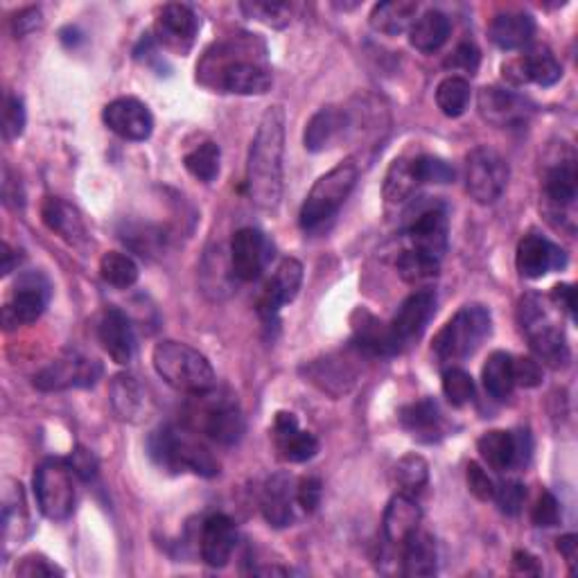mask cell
I'll list each match as a JSON object with an SVG mask.
<instances>
[{"label":"cell","mask_w":578,"mask_h":578,"mask_svg":"<svg viewBox=\"0 0 578 578\" xmlns=\"http://www.w3.org/2000/svg\"><path fill=\"white\" fill-rule=\"evenodd\" d=\"M263 55H255V39L215 44L200 61L197 80L221 93L265 95L274 80Z\"/></svg>","instance_id":"obj_1"},{"label":"cell","mask_w":578,"mask_h":578,"mask_svg":"<svg viewBox=\"0 0 578 578\" xmlns=\"http://www.w3.org/2000/svg\"><path fill=\"white\" fill-rule=\"evenodd\" d=\"M282 158H285V111L269 107L249 147L246 190L251 202L265 213H276L282 200Z\"/></svg>","instance_id":"obj_2"},{"label":"cell","mask_w":578,"mask_h":578,"mask_svg":"<svg viewBox=\"0 0 578 578\" xmlns=\"http://www.w3.org/2000/svg\"><path fill=\"white\" fill-rule=\"evenodd\" d=\"M152 364L158 377L188 396H204L217 387L210 362L188 344L166 339L154 346Z\"/></svg>","instance_id":"obj_3"},{"label":"cell","mask_w":578,"mask_h":578,"mask_svg":"<svg viewBox=\"0 0 578 578\" xmlns=\"http://www.w3.org/2000/svg\"><path fill=\"white\" fill-rule=\"evenodd\" d=\"M493 333V316L491 310L470 303L463 305L447 324L438 330L434 337L432 350L436 360L443 366H455L468 358H472L474 352L481 348Z\"/></svg>","instance_id":"obj_4"},{"label":"cell","mask_w":578,"mask_h":578,"mask_svg":"<svg viewBox=\"0 0 578 578\" xmlns=\"http://www.w3.org/2000/svg\"><path fill=\"white\" fill-rule=\"evenodd\" d=\"M518 321L538 362L552 369H565L569 364V344L563 326L552 318L547 299H542L540 294L522 297L518 305Z\"/></svg>","instance_id":"obj_5"},{"label":"cell","mask_w":578,"mask_h":578,"mask_svg":"<svg viewBox=\"0 0 578 578\" xmlns=\"http://www.w3.org/2000/svg\"><path fill=\"white\" fill-rule=\"evenodd\" d=\"M147 449L152 461L168 472H195L200 477H215L219 472V463L210 455V449L192 438L188 432L164 425L152 432L147 441Z\"/></svg>","instance_id":"obj_6"},{"label":"cell","mask_w":578,"mask_h":578,"mask_svg":"<svg viewBox=\"0 0 578 578\" xmlns=\"http://www.w3.org/2000/svg\"><path fill=\"white\" fill-rule=\"evenodd\" d=\"M360 179V168L356 160H344L337 168L318 177V181L308 192L301 208V227L308 233L321 231L339 213L344 202Z\"/></svg>","instance_id":"obj_7"},{"label":"cell","mask_w":578,"mask_h":578,"mask_svg":"<svg viewBox=\"0 0 578 578\" xmlns=\"http://www.w3.org/2000/svg\"><path fill=\"white\" fill-rule=\"evenodd\" d=\"M75 472L69 461L46 459L35 470V497L44 516L52 522H63L73 516L77 491Z\"/></svg>","instance_id":"obj_8"},{"label":"cell","mask_w":578,"mask_h":578,"mask_svg":"<svg viewBox=\"0 0 578 578\" xmlns=\"http://www.w3.org/2000/svg\"><path fill=\"white\" fill-rule=\"evenodd\" d=\"M508 183V164L504 156L491 147H474L466 156V190L468 195L481 204H495Z\"/></svg>","instance_id":"obj_9"},{"label":"cell","mask_w":578,"mask_h":578,"mask_svg":"<svg viewBox=\"0 0 578 578\" xmlns=\"http://www.w3.org/2000/svg\"><path fill=\"white\" fill-rule=\"evenodd\" d=\"M103 377V364L98 360H91L80 356V352H69L55 362H50L44 371L35 375V387L39 392H69V389H86Z\"/></svg>","instance_id":"obj_10"},{"label":"cell","mask_w":578,"mask_h":578,"mask_svg":"<svg viewBox=\"0 0 578 578\" xmlns=\"http://www.w3.org/2000/svg\"><path fill=\"white\" fill-rule=\"evenodd\" d=\"M477 449L479 457L497 472L520 470L531 461L533 438L529 430H518V432L493 430L477 441Z\"/></svg>","instance_id":"obj_11"},{"label":"cell","mask_w":578,"mask_h":578,"mask_svg":"<svg viewBox=\"0 0 578 578\" xmlns=\"http://www.w3.org/2000/svg\"><path fill=\"white\" fill-rule=\"evenodd\" d=\"M407 238L411 242L409 249L441 263L449 244V219L445 206L430 202L416 210L407 227Z\"/></svg>","instance_id":"obj_12"},{"label":"cell","mask_w":578,"mask_h":578,"mask_svg":"<svg viewBox=\"0 0 578 578\" xmlns=\"http://www.w3.org/2000/svg\"><path fill=\"white\" fill-rule=\"evenodd\" d=\"M434 312H436V292L432 287H423L402 301V305L398 308L396 316L389 324V335L396 346V352H402L416 339H421Z\"/></svg>","instance_id":"obj_13"},{"label":"cell","mask_w":578,"mask_h":578,"mask_svg":"<svg viewBox=\"0 0 578 578\" xmlns=\"http://www.w3.org/2000/svg\"><path fill=\"white\" fill-rule=\"evenodd\" d=\"M50 301V285L41 274H25L14 287V294L3 308L5 330L29 326L41 318Z\"/></svg>","instance_id":"obj_14"},{"label":"cell","mask_w":578,"mask_h":578,"mask_svg":"<svg viewBox=\"0 0 578 578\" xmlns=\"http://www.w3.org/2000/svg\"><path fill=\"white\" fill-rule=\"evenodd\" d=\"M274 258V246L267 236L253 227L236 231L231 238V272L244 282L258 280Z\"/></svg>","instance_id":"obj_15"},{"label":"cell","mask_w":578,"mask_h":578,"mask_svg":"<svg viewBox=\"0 0 578 578\" xmlns=\"http://www.w3.org/2000/svg\"><path fill=\"white\" fill-rule=\"evenodd\" d=\"M477 109L481 118L495 127H502V130L529 122L535 111V107L527 98H522L520 93L499 86L481 88L477 95Z\"/></svg>","instance_id":"obj_16"},{"label":"cell","mask_w":578,"mask_h":578,"mask_svg":"<svg viewBox=\"0 0 578 578\" xmlns=\"http://www.w3.org/2000/svg\"><path fill=\"white\" fill-rule=\"evenodd\" d=\"M352 130H356V118H352V113L346 107L330 105L318 109L305 127L303 134L305 149L314 154L333 149L339 143H344Z\"/></svg>","instance_id":"obj_17"},{"label":"cell","mask_w":578,"mask_h":578,"mask_svg":"<svg viewBox=\"0 0 578 578\" xmlns=\"http://www.w3.org/2000/svg\"><path fill=\"white\" fill-rule=\"evenodd\" d=\"M103 120L116 136L132 143H143L154 132L152 111L136 98H118L109 103L103 111Z\"/></svg>","instance_id":"obj_18"},{"label":"cell","mask_w":578,"mask_h":578,"mask_svg":"<svg viewBox=\"0 0 578 578\" xmlns=\"http://www.w3.org/2000/svg\"><path fill=\"white\" fill-rule=\"evenodd\" d=\"M200 425L215 443L236 445L244 434V416L233 396H219L200 409Z\"/></svg>","instance_id":"obj_19"},{"label":"cell","mask_w":578,"mask_h":578,"mask_svg":"<svg viewBox=\"0 0 578 578\" xmlns=\"http://www.w3.org/2000/svg\"><path fill=\"white\" fill-rule=\"evenodd\" d=\"M200 19L190 5L170 3L158 12L156 19V41L174 52L185 55L195 44Z\"/></svg>","instance_id":"obj_20"},{"label":"cell","mask_w":578,"mask_h":578,"mask_svg":"<svg viewBox=\"0 0 578 578\" xmlns=\"http://www.w3.org/2000/svg\"><path fill=\"white\" fill-rule=\"evenodd\" d=\"M516 265L522 278H542L552 272H558L567 265V253L542 236H527L518 244Z\"/></svg>","instance_id":"obj_21"},{"label":"cell","mask_w":578,"mask_h":578,"mask_svg":"<svg viewBox=\"0 0 578 578\" xmlns=\"http://www.w3.org/2000/svg\"><path fill=\"white\" fill-rule=\"evenodd\" d=\"M301 285H303V265L297 258H285L265 285V292L258 303L263 318L265 321L276 318L282 305L292 303L299 297Z\"/></svg>","instance_id":"obj_22"},{"label":"cell","mask_w":578,"mask_h":578,"mask_svg":"<svg viewBox=\"0 0 578 578\" xmlns=\"http://www.w3.org/2000/svg\"><path fill=\"white\" fill-rule=\"evenodd\" d=\"M274 441L278 453L289 463H303L316 457L318 438L299 428V419L292 411H278L274 419Z\"/></svg>","instance_id":"obj_23"},{"label":"cell","mask_w":578,"mask_h":578,"mask_svg":"<svg viewBox=\"0 0 578 578\" xmlns=\"http://www.w3.org/2000/svg\"><path fill=\"white\" fill-rule=\"evenodd\" d=\"M238 547V527L236 522L224 516V513H215L202 527V561L208 567H227L233 558Z\"/></svg>","instance_id":"obj_24"},{"label":"cell","mask_w":578,"mask_h":578,"mask_svg":"<svg viewBox=\"0 0 578 578\" xmlns=\"http://www.w3.org/2000/svg\"><path fill=\"white\" fill-rule=\"evenodd\" d=\"M98 337L103 348L107 350V356L124 366L130 364L136 356V335L132 328V321L127 316L122 310L118 308H109L103 318H100V326H98Z\"/></svg>","instance_id":"obj_25"},{"label":"cell","mask_w":578,"mask_h":578,"mask_svg":"<svg viewBox=\"0 0 578 578\" xmlns=\"http://www.w3.org/2000/svg\"><path fill=\"white\" fill-rule=\"evenodd\" d=\"M294 502H297V486L292 474L276 472L267 479L261 497V510L269 527L285 529L294 522Z\"/></svg>","instance_id":"obj_26"},{"label":"cell","mask_w":578,"mask_h":578,"mask_svg":"<svg viewBox=\"0 0 578 578\" xmlns=\"http://www.w3.org/2000/svg\"><path fill=\"white\" fill-rule=\"evenodd\" d=\"M308 382L318 387L324 394L339 398L352 389V384L358 380V371L344 358L328 356L324 360H314L303 366Z\"/></svg>","instance_id":"obj_27"},{"label":"cell","mask_w":578,"mask_h":578,"mask_svg":"<svg viewBox=\"0 0 578 578\" xmlns=\"http://www.w3.org/2000/svg\"><path fill=\"white\" fill-rule=\"evenodd\" d=\"M352 346L371 358L396 356V346L389 335V324H382L377 316L360 308L352 314Z\"/></svg>","instance_id":"obj_28"},{"label":"cell","mask_w":578,"mask_h":578,"mask_svg":"<svg viewBox=\"0 0 578 578\" xmlns=\"http://www.w3.org/2000/svg\"><path fill=\"white\" fill-rule=\"evenodd\" d=\"M423 520V510L411 495L398 493L389 499L387 508H384V538L392 544H402L413 531L421 529Z\"/></svg>","instance_id":"obj_29"},{"label":"cell","mask_w":578,"mask_h":578,"mask_svg":"<svg viewBox=\"0 0 578 578\" xmlns=\"http://www.w3.org/2000/svg\"><path fill=\"white\" fill-rule=\"evenodd\" d=\"M41 219L63 242L71 246H80L86 242V224L82 219V213L59 197H48L41 206Z\"/></svg>","instance_id":"obj_30"},{"label":"cell","mask_w":578,"mask_h":578,"mask_svg":"<svg viewBox=\"0 0 578 578\" xmlns=\"http://www.w3.org/2000/svg\"><path fill=\"white\" fill-rule=\"evenodd\" d=\"M489 37L502 50H520L535 37V19L527 12L497 14L489 25Z\"/></svg>","instance_id":"obj_31"},{"label":"cell","mask_w":578,"mask_h":578,"mask_svg":"<svg viewBox=\"0 0 578 578\" xmlns=\"http://www.w3.org/2000/svg\"><path fill=\"white\" fill-rule=\"evenodd\" d=\"M400 425L413 436L423 443H434L443 436L445 425H443V413L438 405L432 398L411 402L400 409Z\"/></svg>","instance_id":"obj_32"},{"label":"cell","mask_w":578,"mask_h":578,"mask_svg":"<svg viewBox=\"0 0 578 578\" xmlns=\"http://www.w3.org/2000/svg\"><path fill=\"white\" fill-rule=\"evenodd\" d=\"M29 533V510L19 481L8 479L3 489V540L5 552L12 544H21Z\"/></svg>","instance_id":"obj_33"},{"label":"cell","mask_w":578,"mask_h":578,"mask_svg":"<svg viewBox=\"0 0 578 578\" xmlns=\"http://www.w3.org/2000/svg\"><path fill=\"white\" fill-rule=\"evenodd\" d=\"M402 574L409 578H428L438 571L436 540L428 531H413L402 542Z\"/></svg>","instance_id":"obj_34"},{"label":"cell","mask_w":578,"mask_h":578,"mask_svg":"<svg viewBox=\"0 0 578 578\" xmlns=\"http://www.w3.org/2000/svg\"><path fill=\"white\" fill-rule=\"evenodd\" d=\"M416 19H419V3H413V0H387V3H377L373 8L369 23L380 35L398 37L402 32H409Z\"/></svg>","instance_id":"obj_35"},{"label":"cell","mask_w":578,"mask_h":578,"mask_svg":"<svg viewBox=\"0 0 578 578\" xmlns=\"http://www.w3.org/2000/svg\"><path fill=\"white\" fill-rule=\"evenodd\" d=\"M449 32H453V23H449L447 14L438 10H428L409 27V44L419 52L430 55L445 46Z\"/></svg>","instance_id":"obj_36"},{"label":"cell","mask_w":578,"mask_h":578,"mask_svg":"<svg viewBox=\"0 0 578 578\" xmlns=\"http://www.w3.org/2000/svg\"><path fill=\"white\" fill-rule=\"evenodd\" d=\"M113 413L124 423H139L145 413V392L136 377L120 373L113 377L109 389Z\"/></svg>","instance_id":"obj_37"},{"label":"cell","mask_w":578,"mask_h":578,"mask_svg":"<svg viewBox=\"0 0 578 578\" xmlns=\"http://www.w3.org/2000/svg\"><path fill=\"white\" fill-rule=\"evenodd\" d=\"M419 185L421 181H419V174H416L413 158L400 156L389 166L387 177H384L382 195L384 200H387V204H402L413 195Z\"/></svg>","instance_id":"obj_38"},{"label":"cell","mask_w":578,"mask_h":578,"mask_svg":"<svg viewBox=\"0 0 578 578\" xmlns=\"http://www.w3.org/2000/svg\"><path fill=\"white\" fill-rule=\"evenodd\" d=\"M544 195L558 208L574 206L578 195V174L574 158L561 160L558 166L547 172V179H544Z\"/></svg>","instance_id":"obj_39"},{"label":"cell","mask_w":578,"mask_h":578,"mask_svg":"<svg viewBox=\"0 0 578 578\" xmlns=\"http://www.w3.org/2000/svg\"><path fill=\"white\" fill-rule=\"evenodd\" d=\"M481 380H484V389L495 400H506L513 387H516V380H513V358L508 352H491V358L486 360L484 369H481Z\"/></svg>","instance_id":"obj_40"},{"label":"cell","mask_w":578,"mask_h":578,"mask_svg":"<svg viewBox=\"0 0 578 578\" xmlns=\"http://www.w3.org/2000/svg\"><path fill=\"white\" fill-rule=\"evenodd\" d=\"M470 105V82L461 75H449L436 86V107L447 118H459Z\"/></svg>","instance_id":"obj_41"},{"label":"cell","mask_w":578,"mask_h":578,"mask_svg":"<svg viewBox=\"0 0 578 578\" xmlns=\"http://www.w3.org/2000/svg\"><path fill=\"white\" fill-rule=\"evenodd\" d=\"M522 61H525L527 80L538 86H554L563 77V67L550 48L538 46L531 52L522 55Z\"/></svg>","instance_id":"obj_42"},{"label":"cell","mask_w":578,"mask_h":578,"mask_svg":"<svg viewBox=\"0 0 578 578\" xmlns=\"http://www.w3.org/2000/svg\"><path fill=\"white\" fill-rule=\"evenodd\" d=\"M100 276L107 285L116 289H130L139 282L141 272L132 255L120 253V251H109L100 258Z\"/></svg>","instance_id":"obj_43"},{"label":"cell","mask_w":578,"mask_h":578,"mask_svg":"<svg viewBox=\"0 0 578 578\" xmlns=\"http://www.w3.org/2000/svg\"><path fill=\"white\" fill-rule=\"evenodd\" d=\"M394 479L405 495H419L430 481V463L421 455H407L394 468Z\"/></svg>","instance_id":"obj_44"},{"label":"cell","mask_w":578,"mask_h":578,"mask_svg":"<svg viewBox=\"0 0 578 578\" xmlns=\"http://www.w3.org/2000/svg\"><path fill=\"white\" fill-rule=\"evenodd\" d=\"M398 274L405 282L409 285H425L430 280H434L441 272V263L434 258H428V255L413 251V249H405L400 253V258L396 263Z\"/></svg>","instance_id":"obj_45"},{"label":"cell","mask_w":578,"mask_h":578,"mask_svg":"<svg viewBox=\"0 0 578 578\" xmlns=\"http://www.w3.org/2000/svg\"><path fill=\"white\" fill-rule=\"evenodd\" d=\"M219 147L217 143H202L200 147H195L192 152H188L183 156V166L185 170L195 177L202 183H213L219 174Z\"/></svg>","instance_id":"obj_46"},{"label":"cell","mask_w":578,"mask_h":578,"mask_svg":"<svg viewBox=\"0 0 578 578\" xmlns=\"http://www.w3.org/2000/svg\"><path fill=\"white\" fill-rule=\"evenodd\" d=\"M443 394L453 407H463L474 398V380L459 366H449L443 373Z\"/></svg>","instance_id":"obj_47"},{"label":"cell","mask_w":578,"mask_h":578,"mask_svg":"<svg viewBox=\"0 0 578 578\" xmlns=\"http://www.w3.org/2000/svg\"><path fill=\"white\" fill-rule=\"evenodd\" d=\"M240 10L246 14V19L261 21L269 27H287L289 21L294 16V10L289 3H263V0H253V3H242Z\"/></svg>","instance_id":"obj_48"},{"label":"cell","mask_w":578,"mask_h":578,"mask_svg":"<svg viewBox=\"0 0 578 578\" xmlns=\"http://www.w3.org/2000/svg\"><path fill=\"white\" fill-rule=\"evenodd\" d=\"M413 166H416V174H419L421 183H449L455 181V168L447 164V160L438 158V156H416L413 158Z\"/></svg>","instance_id":"obj_49"},{"label":"cell","mask_w":578,"mask_h":578,"mask_svg":"<svg viewBox=\"0 0 578 578\" xmlns=\"http://www.w3.org/2000/svg\"><path fill=\"white\" fill-rule=\"evenodd\" d=\"M525 497H527L525 486L520 484V481H513V479L495 486V495H493V499L497 502L504 516H518V513L522 510Z\"/></svg>","instance_id":"obj_50"},{"label":"cell","mask_w":578,"mask_h":578,"mask_svg":"<svg viewBox=\"0 0 578 578\" xmlns=\"http://www.w3.org/2000/svg\"><path fill=\"white\" fill-rule=\"evenodd\" d=\"M25 105L19 98V95H8L5 100V109H3V134L8 141H14L19 136H23L25 132Z\"/></svg>","instance_id":"obj_51"},{"label":"cell","mask_w":578,"mask_h":578,"mask_svg":"<svg viewBox=\"0 0 578 578\" xmlns=\"http://www.w3.org/2000/svg\"><path fill=\"white\" fill-rule=\"evenodd\" d=\"M531 520L535 527H542V529H552V527H558L563 516H561V504L558 499L550 493V491H544L535 506H533V513H531Z\"/></svg>","instance_id":"obj_52"},{"label":"cell","mask_w":578,"mask_h":578,"mask_svg":"<svg viewBox=\"0 0 578 578\" xmlns=\"http://www.w3.org/2000/svg\"><path fill=\"white\" fill-rule=\"evenodd\" d=\"M479 63H481V52L472 41H463L455 48L453 57L445 61L447 69L453 71H461L468 75H474L479 71Z\"/></svg>","instance_id":"obj_53"},{"label":"cell","mask_w":578,"mask_h":578,"mask_svg":"<svg viewBox=\"0 0 578 578\" xmlns=\"http://www.w3.org/2000/svg\"><path fill=\"white\" fill-rule=\"evenodd\" d=\"M542 366L535 358H516L513 360V380H516L518 387L533 389L538 384H542Z\"/></svg>","instance_id":"obj_54"},{"label":"cell","mask_w":578,"mask_h":578,"mask_svg":"<svg viewBox=\"0 0 578 578\" xmlns=\"http://www.w3.org/2000/svg\"><path fill=\"white\" fill-rule=\"evenodd\" d=\"M466 479H468V489L470 493L481 499V502H489L493 499L495 495V481L489 477V472L481 468L479 463H468V470H466Z\"/></svg>","instance_id":"obj_55"},{"label":"cell","mask_w":578,"mask_h":578,"mask_svg":"<svg viewBox=\"0 0 578 578\" xmlns=\"http://www.w3.org/2000/svg\"><path fill=\"white\" fill-rule=\"evenodd\" d=\"M16 576L23 578H39V576H63V569L57 567L52 561H48L41 554H29L21 558L16 565Z\"/></svg>","instance_id":"obj_56"},{"label":"cell","mask_w":578,"mask_h":578,"mask_svg":"<svg viewBox=\"0 0 578 578\" xmlns=\"http://www.w3.org/2000/svg\"><path fill=\"white\" fill-rule=\"evenodd\" d=\"M321 497H324V484H321L318 477H303L297 484V504L305 513H314L321 504Z\"/></svg>","instance_id":"obj_57"},{"label":"cell","mask_w":578,"mask_h":578,"mask_svg":"<svg viewBox=\"0 0 578 578\" xmlns=\"http://www.w3.org/2000/svg\"><path fill=\"white\" fill-rule=\"evenodd\" d=\"M73 472L84 479V481H93L95 474H98V459L93 457V453H88L86 447H75V453L69 459Z\"/></svg>","instance_id":"obj_58"},{"label":"cell","mask_w":578,"mask_h":578,"mask_svg":"<svg viewBox=\"0 0 578 578\" xmlns=\"http://www.w3.org/2000/svg\"><path fill=\"white\" fill-rule=\"evenodd\" d=\"M44 25V14L39 8H27V10H21L14 21H12V29L14 35L21 39L25 35H32V32L39 29Z\"/></svg>","instance_id":"obj_59"},{"label":"cell","mask_w":578,"mask_h":578,"mask_svg":"<svg viewBox=\"0 0 578 578\" xmlns=\"http://www.w3.org/2000/svg\"><path fill=\"white\" fill-rule=\"evenodd\" d=\"M550 301H554L556 308L563 310V312H567L571 318L576 316V292H574V285H569V282L556 285L552 289Z\"/></svg>","instance_id":"obj_60"},{"label":"cell","mask_w":578,"mask_h":578,"mask_svg":"<svg viewBox=\"0 0 578 578\" xmlns=\"http://www.w3.org/2000/svg\"><path fill=\"white\" fill-rule=\"evenodd\" d=\"M502 75H504V80H506L510 86H525V84H529L522 57L508 59L506 63H502Z\"/></svg>","instance_id":"obj_61"},{"label":"cell","mask_w":578,"mask_h":578,"mask_svg":"<svg viewBox=\"0 0 578 578\" xmlns=\"http://www.w3.org/2000/svg\"><path fill=\"white\" fill-rule=\"evenodd\" d=\"M556 550L561 552V556L565 558L569 574H576V558H578V535L567 533L563 538H558L556 542Z\"/></svg>","instance_id":"obj_62"},{"label":"cell","mask_w":578,"mask_h":578,"mask_svg":"<svg viewBox=\"0 0 578 578\" xmlns=\"http://www.w3.org/2000/svg\"><path fill=\"white\" fill-rule=\"evenodd\" d=\"M513 569H516L518 574H531V576L542 574L540 561L533 554H529V552H516V554H513Z\"/></svg>","instance_id":"obj_63"},{"label":"cell","mask_w":578,"mask_h":578,"mask_svg":"<svg viewBox=\"0 0 578 578\" xmlns=\"http://www.w3.org/2000/svg\"><path fill=\"white\" fill-rule=\"evenodd\" d=\"M21 261H23L21 251H14V249L5 242V244H3V267H0V269H3V276H10V274L21 265Z\"/></svg>","instance_id":"obj_64"}]
</instances>
